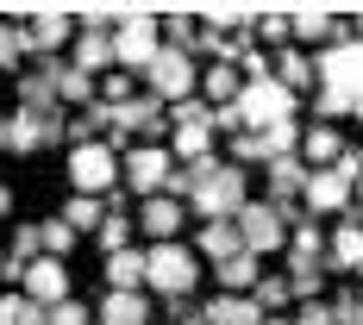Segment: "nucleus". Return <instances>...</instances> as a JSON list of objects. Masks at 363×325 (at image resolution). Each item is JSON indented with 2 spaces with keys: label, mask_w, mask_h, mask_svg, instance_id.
Instances as JSON below:
<instances>
[{
  "label": "nucleus",
  "mask_w": 363,
  "mask_h": 325,
  "mask_svg": "<svg viewBox=\"0 0 363 325\" xmlns=\"http://www.w3.org/2000/svg\"><path fill=\"white\" fill-rule=\"evenodd\" d=\"M207 325H263L251 294H213L207 300Z\"/></svg>",
  "instance_id": "25"
},
{
  "label": "nucleus",
  "mask_w": 363,
  "mask_h": 325,
  "mask_svg": "<svg viewBox=\"0 0 363 325\" xmlns=\"http://www.w3.org/2000/svg\"><path fill=\"white\" fill-rule=\"evenodd\" d=\"M238 94H245V69L238 63H207L201 69V101L207 107H232Z\"/></svg>",
  "instance_id": "20"
},
{
  "label": "nucleus",
  "mask_w": 363,
  "mask_h": 325,
  "mask_svg": "<svg viewBox=\"0 0 363 325\" xmlns=\"http://www.w3.org/2000/svg\"><path fill=\"white\" fill-rule=\"evenodd\" d=\"M232 107H238V119H245V132H269V125L294 119L301 94H289V88H282L276 75H263V81H245V94H238Z\"/></svg>",
  "instance_id": "5"
},
{
  "label": "nucleus",
  "mask_w": 363,
  "mask_h": 325,
  "mask_svg": "<svg viewBox=\"0 0 363 325\" xmlns=\"http://www.w3.org/2000/svg\"><path fill=\"white\" fill-rule=\"evenodd\" d=\"M0 219H13V188L0 181Z\"/></svg>",
  "instance_id": "47"
},
{
  "label": "nucleus",
  "mask_w": 363,
  "mask_h": 325,
  "mask_svg": "<svg viewBox=\"0 0 363 325\" xmlns=\"http://www.w3.org/2000/svg\"><path fill=\"white\" fill-rule=\"evenodd\" d=\"M44 325H88V307H82V300H63V307L44 313Z\"/></svg>",
  "instance_id": "43"
},
{
  "label": "nucleus",
  "mask_w": 363,
  "mask_h": 325,
  "mask_svg": "<svg viewBox=\"0 0 363 325\" xmlns=\"http://www.w3.org/2000/svg\"><path fill=\"white\" fill-rule=\"evenodd\" d=\"M263 325H294V319H289V313H276V319H263Z\"/></svg>",
  "instance_id": "48"
},
{
  "label": "nucleus",
  "mask_w": 363,
  "mask_h": 325,
  "mask_svg": "<svg viewBox=\"0 0 363 325\" xmlns=\"http://www.w3.org/2000/svg\"><path fill=\"white\" fill-rule=\"evenodd\" d=\"M320 256H326V232H320L313 219H301V225L289 232V269L294 263H320Z\"/></svg>",
  "instance_id": "33"
},
{
  "label": "nucleus",
  "mask_w": 363,
  "mask_h": 325,
  "mask_svg": "<svg viewBox=\"0 0 363 325\" xmlns=\"http://www.w3.org/2000/svg\"><path fill=\"white\" fill-rule=\"evenodd\" d=\"M320 282H326V269H320V263H294V269H289L294 300H320Z\"/></svg>",
  "instance_id": "38"
},
{
  "label": "nucleus",
  "mask_w": 363,
  "mask_h": 325,
  "mask_svg": "<svg viewBox=\"0 0 363 325\" xmlns=\"http://www.w3.org/2000/svg\"><path fill=\"white\" fill-rule=\"evenodd\" d=\"M245 251V238H238V225L232 219H213V225H201V244H194V256H213V269L225 263V256Z\"/></svg>",
  "instance_id": "23"
},
{
  "label": "nucleus",
  "mask_w": 363,
  "mask_h": 325,
  "mask_svg": "<svg viewBox=\"0 0 363 325\" xmlns=\"http://www.w3.org/2000/svg\"><path fill=\"white\" fill-rule=\"evenodd\" d=\"M251 300H257V313H263V319H276V313H282V307H289V300H294L289 275H263V282H257V288H251Z\"/></svg>",
  "instance_id": "35"
},
{
  "label": "nucleus",
  "mask_w": 363,
  "mask_h": 325,
  "mask_svg": "<svg viewBox=\"0 0 363 325\" xmlns=\"http://www.w3.org/2000/svg\"><path fill=\"white\" fill-rule=\"evenodd\" d=\"M188 200H194V213L207 219V225H213V219H238L245 207H251V181H245L238 163L207 156V163H201V181H194V194H188Z\"/></svg>",
  "instance_id": "1"
},
{
  "label": "nucleus",
  "mask_w": 363,
  "mask_h": 325,
  "mask_svg": "<svg viewBox=\"0 0 363 325\" xmlns=\"http://www.w3.org/2000/svg\"><path fill=\"white\" fill-rule=\"evenodd\" d=\"M232 156H238V169L257 163V156H263V138H257V132H238V138H232Z\"/></svg>",
  "instance_id": "44"
},
{
  "label": "nucleus",
  "mask_w": 363,
  "mask_h": 325,
  "mask_svg": "<svg viewBox=\"0 0 363 325\" xmlns=\"http://www.w3.org/2000/svg\"><path fill=\"white\" fill-rule=\"evenodd\" d=\"M332 319H338V325H363V294L345 288L338 300H332Z\"/></svg>",
  "instance_id": "42"
},
{
  "label": "nucleus",
  "mask_w": 363,
  "mask_h": 325,
  "mask_svg": "<svg viewBox=\"0 0 363 325\" xmlns=\"http://www.w3.org/2000/svg\"><path fill=\"white\" fill-rule=\"evenodd\" d=\"M289 38H294L289 6H263L257 13V50H289Z\"/></svg>",
  "instance_id": "30"
},
{
  "label": "nucleus",
  "mask_w": 363,
  "mask_h": 325,
  "mask_svg": "<svg viewBox=\"0 0 363 325\" xmlns=\"http://www.w3.org/2000/svg\"><path fill=\"white\" fill-rule=\"evenodd\" d=\"M351 200H357V207H363V176H357V188H351Z\"/></svg>",
  "instance_id": "49"
},
{
  "label": "nucleus",
  "mask_w": 363,
  "mask_h": 325,
  "mask_svg": "<svg viewBox=\"0 0 363 325\" xmlns=\"http://www.w3.org/2000/svg\"><path fill=\"white\" fill-rule=\"evenodd\" d=\"M345 150H351V144L338 138V125H326V119L301 132V163H307V169H332V163H338Z\"/></svg>",
  "instance_id": "17"
},
{
  "label": "nucleus",
  "mask_w": 363,
  "mask_h": 325,
  "mask_svg": "<svg viewBox=\"0 0 363 325\" xmlns=\"http://www.w3.org/2000/svg\"><path fill=\"white\" fill-rule=\"evenodd\" d=\"M294 325H338V319H332V307H326V300H307V307L294 313Z\"/></svg>",
  "instance_id": "45"
},
{
  "label": "nucleus",
  "mask_w": 363,
  "mask_h": 325,
  "mask_svg": "<svg viewBox=\"0 0 363 325\" xmlns=\"http://www.w3.org/2000/svg\"><path fill=\"white\" fill-rule=\"evenodd\" d=\"M132 232H138V225H132V213H113L107 225H101V232H94V238H101V251H132Z\"/></svg>",
  "instance_id": "37"
},
{
  "label": "nucleus",
  "mask_w": 363,
  "mask_h": 325,
  "mask_svg": "<svg viewBox=\"0 0 363 325\" xmlns=\"http://www.w3.org/2000/svg\"><path fill=\"white\" fill-rule=\"evenodd\" d=\"M269 57H276V81H282V88H289V94H301V88H313V57H307V50H269Z\"/></svg>",
  "instance_id": "28"
},
{
  "label": "nucleus",
  "mask_w": 363,
  "mask_h": 325,
  "mask_svg": "<svg viewBox=\"0 0 363 325\" xmlns=\"http://www.w3.org/2000/svg\"><path fill=\"white\" fill-rule=\"evenodd\" d=\"M0 325H44V307L13 288V294H0Z\"/></svg>",
  "instance_id": "36"
},
{
  "label": "nucleus",
  "mask_w": 363,
  "mask_h": 325,
  "mask_svg": "<svg viewBox=\"0 0 363 325\" xmlns=\"http://www.w3.org/2000/svg\"><path fill=\"white\" fill-rule=\"evenodd\" d=\"M150 269H145V288L163 294V300H188L194 282H201V256L188 251V244H150Z\"/></svg>",
  "instance_id": "3"
},
{
  "label": "nucleus",
  "mask_w": 363,
  "mask_h": 325,
  "mask_svg": "<svg viewBox=\"0 0 363 325\" xmlns=\"http://www.w3.org/2000/svg\"><path fill=\"white\" fill-rule=\"evenodd\" d=\"M38 232H44V256H69L75 251V232L63 225V219H44Z\"/></svg>",
  "instance_id": "39"
},
{
  "label": "nucleus",
  "mask_w": 363,
  "mask_h": 325,
  "mask_svg": "<svg viewBox=\"0 0 363 325\" xmlns=\"http://www.w3.org/2000/svg\"><path fill=\"white\" fill-rule=\"evenodd\" d=\"M289 19H294V38L301 44H338V38H351V25L332 6H289Z\"/></svg>",
  "instance_id": "14"
},
{
  "label": "nucleus",
  "mask_w": 363,
  "mask_h": 325,
  "mask_svg": "<svg viewBox=\"0 0 363 325\" xmlns=\"http://www.w3.org/2000/svg\"><path fill=\"white\" fill-rule=\"evenodd\" d=\"M263 181H269V194H263V200H276V207H294V200H301V188H307V163H301V156L263 163Z\"/></svg>",
  "instance_id": "18"
},
{
  "label": "nucleus",
  "mask_w": 363,
  "mask_h": 325,
  "mask_svg": "<svg viewBox=\"0 0 363 325\" xmlns=\"http://www.w3.org/2000/svg\"><path fill=\"white\" fill-rule=\"evenodd\" d=\"M69 63L82 75H113V69H119V63H113V32H75Z\"/></svg>",
  "instance_id": "16"
},
{
  "label": "nucleus",
  "mask_w": 363,
  "mask_h": 325,
  "mask_svg": "<svg viewBox=\"0 0 363 325\" xmlns=\"http://www.w3.org/2000/svg\"><path fill=\"white\" fill-rule=\"evenodd\" d=\"M232 225H238V238H245V251H251V256L289 251V219H282V207H276V200H251Z\"/></svg>",
  "instance_id": "7"
},
{
  "label": "nucleus",
  "mask_w": 363,
  "mask_h": 325,
  "mask_svg": "<svg viewBox=\"0 0 363 325\" xmlns=\"http://www.w3.org/2000/svg\"><path fill=\"white\" fill-rule=\"evenodd\" d=\"M94 313H101V325H150V300L145 294H107Z\"/></svg>",
  "instance_id": "27"
},
{
  "label": "nucleus",
  "mask_w": 363,
  "mask_h": 325,
  "mask_svg": "<svg viewBox=\"0 0 363 325\" xmlns=\"http://www.w3.org/2000/svg\"><path fill=\"white\" fill-rule=\"evenodd\" d=\"M145 94H157L163 107L194 101V94H201V63H194V50L163 44V57H157V63H150V75H145Z\"/></svg>",
  "instance_id": "4"
},
{
  "label": "nucleus",
  "mask_w": 363,
  "mask_h": 325,
  "mask_svg": "<svg viewBox=\"0 0 363 325\" xmlns=\"http://www.w3.org/2000/svg\"><path fill=\"white\" fill-rule=\"evenodd\" d=\"M145 269H150L145 251H113L107 256V294H145Z\"/></svg>",
  "instance_id": "21"
},
{
  "label": "nucleus",
  "mask_w": 363,
  "mask_h": 325,
  "mask_svg": "<svg viewBox=\"0 0 363 325\" xmlns=\"http://www.w3.org/2000/svg\"><path fill=\"white\" fill-rule=\"evenodd\" d=\"M213 275H219V294H251L257 282H263V256L238 251V256H225V263H219Z\"/></svg>",
  "instance_id": "22"
},
{
  "label": "nucleus",
  "mask_w": 363,
  "mask_h": 325,
  "mask_svg": "<svg viewBox=\"0 0 363 325\" xmlns=\"http://www.w3.org/2000/svg\"><path fill=\"white\" fill-rule=\"evenodd\" d=\"M163 44H176V50H194V44H201V13H188V6H169V13H163Z\"/></svg>",
  "instance_id": "34"
},
{
  "label": "nucleus",
  "mask_w": 363,
  "mask_h": 325,
  "mask_svg": "<svg viewBox=\"0 0 363 325\" xmlns=\"http://www.w3.org/2000/svg\"><path fill=\"white\" fill-rule=\"evenodd\" d=\"M320 113H326V125H332V119H351L357 101H351V94H338V88H320Z\"/></svg>",
  "instance_id": "41"
},
{
  "label": "nucleus",
  "mask_w": 363,
  "mask_h": 325,
  "mask_svg": "<svg viewBox=\"0 0 363 325\" xmlns=\"http://www.w3.org/2000/svg\"><path fill=\"white\" fill-rule=\"evenodd\" d=\"M157 57H163V19L145 13V6H119V25H113V63L150 75Z\"/></svg>",
  "instance_id": "2"
},
{
  "label": "nucleus",
  "mask_w": 363,
  "mask_h": 325,
  "mask_svg": "<svg viewBox=\"0 0 363 325\" xmlns=\"http://www.w3.org/2000/svg\"><path fill=\"white\" fill-rule=\"evenodd\" d=\"M57 101H69V107H94V75H82L75 63H57Z\"/></svg>",
  "instance_id": "32"
},
{
  "label": "nucleus",
  "mask_w": 363,
  "mask_h": 325,
  "mask_svg": "<svg viewBox=\"0 0 363 325\" xmlns=\"http://www.w3.org/2000/svg\"><path fill=\"white\" fill-rule=\"evenodd\" d=\"M169 156L176 163H207L213 156V125H176L169 132Z\"/></svg>",
  "instance_id": "26"
},
{
  "label": "nucleus",
  "mask_w": 363,
  "mask_h": 325,
  "mask_svg": "<svg viewBox=\"0 0 363 325\" xmlns=\"http://www.w3.org/2000/svg\"><path fill=\"white\" fill-rule=\"evenodd\" d=\"M119 163H125V181H132L145 200H157V194L169 188V176H176V156H169V144H132Z\"/></svg>",
  "instance_id": "9"
},
{
  "label": "nucleus",
  "mask_w": 363,
  "mask_h": 325,
  "mask_svg": "<svg viewBox=\"0 0 363 325\" xmlns=\"http://www.w3.org/2000/svg\"><path fill=\"white\" fill-rule=\"evenodd\" d=\"M63 169H69L75 194H94V200H101V194H113V188L125 181V163L113 156V144H107V138H101V144H75Z\"/></svg>",
  "instance_id": "6"
},
{
  "label": "nucleus",
  "mask_w": 363,
  "mask_h": 325,
  "mask_svg": "<svg viewBox=\"0 0 363 325\" xmlns=\"http://www.w3.org/2000/svg\"><path fill=\"white\" fill-rule=\"evenodd\" d=\"M182 200H169V194H157V200H145L138 207V232H150L157 244H176V232H182Z\"/></svg>",
  "instance_id": "19"
},
{
  "label": "nucleus",
  "mask_w": 363,
  "mask_h": 325,
  "mask_svg": "<svg viewBox=\"0 0 363 325\" xmlns=\"http://www.w3.org/2000/svg\"><path fill=\"white\" fill-rule=\"evenodd\" d=\"M0 150H13V113H0Z\"/></svg>",
  "instance_id": "46"
},
{
  "label": "nucleus",
  "mask_w": 363,
  "mask_h": 325,
  "mask_svg": "<svg viewBox=\"0 0 363 325\" xmlns=\"http://www.w3.org/2000/svg\"><path fill=\"white\" fill-rule=\"evenodd\" d=\"M313 75H320V88H338V94H363V44L357 38H338L326 44L320 57H313Z\"/></svg>",
  "instance_id": "8"
},
{
  "label": "nucleus",
  "mask_w": 363,
  "mask_h": 325,
  "mask_svg": "<svg viewBox=\"0 0 363 325\" xmlns=\"http://www.w3.org/2000/svg\"><path fill=\"white\" fill-rule=\"evenodd\" d=\"M301 119H282V125H269V132H257L263 138V163H282V156H301Z\"/></svg>",
  "instance_id": "31"
},
{
  "label": "nucleus",
  "mask_w": 363,
  "mask_h": 325,
  "mask_svg": "<svg viewBox=\"0 0 363 325\" xmlns=\"http://www.w3.org/2000/svg\"><path fill=\"white\" fill-rule=\"evenodd\" d=\"M326 263L345 269V275H363V219L357 213H345V225L326 238Z\"/></svg>",
  "instance_id": "15"
},
{
  "label": "nucleus",
  "mask_w": 363,
  "mask_h": 325,
  "mask_svg": "<svg viewBox=\"0 0 363 325\" xmlns=\"http://www.w3.org/2000/svg\"><path fill=\"white\" fill-rule=\"evenodd\" d=\"M19 294H32L44 313L63 307V300H75L69 294V263H63V256H38L32 269H26V282H19Z\"/></svg>",
  "instance_id": "11"
},
{
  "label": "nucleus",
  "mask_w": 363,
  "mask_h": 325,
  "mask_svg": "<svg viewBox=\"0 0 363 325\" xmlns=\"http://www.w3.org/2000/svg\"><path fill=\"white\" fill-rule=\"evenodd\" d=\"M26 44H32V57H63V44H75V13L38 6L32 19H26Z\"/></svg>",
  "instance_id": "10"
},
{
  "label": "nucleus",
  "mask_w": 363,
  "mask_h": 325,
  "mask_svg": "<svg viewBox=\"0 0 363 325\" xmlns=\"http://www.w3.org/2000/svg\"><path fill=\"white\" fill-rule=\"evenodd\" d=\"M301 207H307V219H320V213H351V181L338 176V169H307Z\"/></svg>",
  "instance_id": "12"
},
{
  "label": "nucleus",
  "mask_w": 363,
  "mask_h": 325,
  "mask_svg": "<svg viewBox=\"0 0 363 325\" xmlns=\"http://www.w3.org/2000/svg\"><path fill=\"white\" fill-rule=\"evenodd\" d=\"M119 25V6H82L75 13V32H113Z\"/></svg>",
  "instance_id": "40"
},
{
  "label": "nucleus",
  "mask_w": 363,
  "mask_h": 325,
  "mask_svg": "<svg viewBox=\"0 0 363 325\" xmlns=\"http://www.w3.org/2000/svg\"><path fill=\"white\" fill-rule=\"evenodd\" d=\"M57 63L63 57H38L32 69L19 75V107L26 113H63V101H57Z\"/></svg>",
  "instance_id": "13"
},
{
  "label": "nucleus",
  "mask_w": 363,
  "mask_h": 325,
  "mask_svg": "<svg viewBox=\"0 0 363 325\" xmlns=\"http://www.w3.org/2000/svg\"><path fill=\"white\" fill-rule=\"evenodd\" d=\"M107 219H113V207L94 200V194H69V200H63V225H69L75 238H82V232H101Z\"/></svg>",
  "instance_id": "24"
},
{
  "label": "nucleus",
  "mask_w": 363,
  "mask_h": 325,
  "mask_svg": "<svg viewBox=\"0 0 363 325\" xmlns=\"http://www.w3.org/2000/svg\"><path fill=\"white\" fill-rule=\"evenodd\" d=\"M26 57H32L26 25L19 19H0V75H26Z\"/></svg>",
  "instance_id": "29"
}]
</instances>
